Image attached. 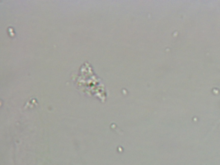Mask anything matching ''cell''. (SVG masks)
I'll return each instance as SVG.
<instances>
[]
</instances>
